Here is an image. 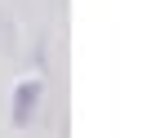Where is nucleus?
<instances>
[{"instance_id":"nucleus-1","label":"nucleus","mask_w":151,"mask_h":138,"mask_svg":"<svg viewBox=\"0 0 151 138\" xmlns=\"http://www.w3.org/2000/svg\"><path fill=\"white\" fill-rule=\"evenodd\" d=\"M40 98H45V80H40V76L18 80V85H14V98H9V120H14L18 129H27V125L36 120V111H40Z\"/></svg>"}]
</instances>
